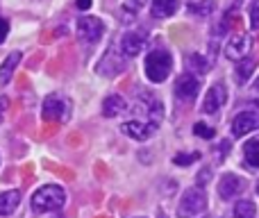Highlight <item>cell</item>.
Here are the masks:
<instances>
[{
	"label": "cell",
	"mask_w": 259,
	"mask_h": 218,
	"mask_svg": "<svg viewBox=\"0 0 259 218\" xmlns=\"http://www.w3.org/2000/svg\"><path fill=\"white\" fill-rule=\"evenodd\" d=\"M159 120H161V105L148 96V98H141L134 105L132 118H127L121 125V129L125 137L134 139V141H148L157 132Z\"/></svg>",
	"instance_id": "6da1fadb"
},
{
	"label": "cell",
	"mask_w": 259,
	"mask_h": 218,
	"mask_svg": "<svg viewBox=\"0 0 259 218\" xmlns=\"http://www.w3.org/2000/svg\"><path fill=\"white\" fill-rule=\"evenodd\" d=\"M66 202V193H64L62 187L57 184H46L39 191L32 196V209L39 211V214H46V211H55Z\"/></svg>",
	"instance_id": "7a4b0ae2"
},
{
	"label": "cell",
	"mask_w": 259,
	"mask_h": 218,
	"mask_svg": "<svg viewBox=\"0 0 259 218\" xmlns=\"http://www.w3.org/2000/svg\"><path fill=\"white\" fill-rule=\"evenodd\" d=\"M170 71H173V57H170L166 50H152V53H148L146 75L150 82L159 84V82H164L166 77L170 75Z\"/></svg>",
	"instance_id": "3957f363"
},
{
	"label": "cell",
	"mask_w": 259,
	"mask_h": 218,
	"mask_svg": "<svg viewBox=\"0 0 259 218\" xmlns=\"http://www.w3.org/2000/svg\"><path fill=\"white\" fill-rule=\"evenodd\" d=\"M207 209V193L202 191L200 187L196 189H187L180 198V205H178V218H191L198 216Z\"/></svg>",
	"instance_id": "277c9868"
},
{
	"label": "cell",
	"mask_w": 259,
	"mask_h": 218,
	"mask_svg": "<svg viewBox=\"0 0 259 218\" xmlns=\"http://www.w3.org/2000/svg\"><path fill=\"white\" fill-rule=\"evenodd\" d=\"M71 114V103L62 94H53L44 100V118L46 120H66Z\"/></svg>",
	"instance_id": "5b68a950"
},
{
	"label": "cell",
	"mask_w": 259,
	"mask_h": 218,
	"mask_svg": "<svg viewBox=\"0 0 259 218\" xmlns=\"http://www.w3.org/2000/svg\"><path fill=\"white\" fill-rule=\"evenodd\" d=\"M123 68H125V55L118 53V48H114L112 46V48L105 53L103 62L96 66V71H98L100 75H105V77H114V75H118Z\"/></svg>",
	"instance_id": "8992f818"
},
{
	"label": "cell",
	"mask_w": 259,
	"mask_h": 218,
	"mask_svg": "<svg viewBox=\"0 0 259 218\" xmlns=\"http://www.w3.org/2000/svg\"><path fill=\"white\" fill-rule=\"evenodd\" d=\"M198 94H200V80L193 73L178 77V82H175V98L182 100V103H193Z\"/></svg>",
	"instance_id": "52a82bcc"
},
{
	"label": "cell",
	"mask_w": 259,
	"mask_h": 218,
	"mask_svg": "<svg viewBox=\"0 0 259 218\" xmlns=\"http://www.w3.org/2000/svg\"><path fill=\"white\" fill-rule=\"evenodd\" d=\"M225 103H228V89H225L223 82H216L207 89L205 100H202V111L205 114H216Z\"/></svg>",
	"instance_id": "ba28073f"
},
{
	"label": "cell",
	"mask_w": 259,
	"mask_h": 218,
	"mask_svg": "<svg viewBox=\"0 0 259 218\" xmlns=\"http://www.w3.org/2000/svg\"><path fill=\"white\" fill-rule=\"evenodd\" d=\"M77 34H80V39H84L87 43H96V41L105 34V25L100 18L84 16L77 21Z\"/></svg>",
	"instance_id": "9c48e42d"
},
{
	"label": "cell",
	"mask_w": 259,
	"mask_h": 218,
	"mask_svg": "<svg viewBox=\"0 0 259 218\" xmlns=\"http://www.w3.org/2000/svg\"><path fill=\"white\" fill-rule=\"evenodd\" d=\"M252 48V39L248 34H234L232 39H228L225 43V57L234 59V62H241V59L248 57Z\"/></svg>",
	"instance_id": "30bf717a"
},
{
	"label": "cell",
	"mask_w": 259,
	"mask_h": 218,
	"mask_svg": "<svg viewBox=\"0 0 259 218\" xmlns=\"http://www.w3.org/2000/svg\"><path fill=\"white\" fill-rule=\"evenodd\" d=\"M243 191H246V182H243V180L239 178V175H234V173H225L223 178H221L219 196L223 198V200H234V198H239Z\"/></svg>",
	"instance_id": "8fae6325"
},
{
	"label": "cell",
	"mask_w": 259,
	"mask_h": 218,
	"mask_svg": "<svg viewBox=\"0 0 259 218\" xmlns=\"http://www.w3.org/2000/svg\"><path fill=\"white\" fill-rule=\"evenodd\" d=\"M259 129V109H243L237 118L232 120V134L243 137V134Z\"/></svg>",
	"instance_id": "7c38bea8"
},
{
	"label": "cell",
	"mask_w": 259,
	"mask_h": 218,
	"mask_svg": "<svg viewBox=\"0 0 259 218\" xmlns=\"http://www.w3.org/2000/svg\"><path fill=\"white\" fill-rule=\"evenodd\" d=\"M143 48H146V39H143V34H139V32H125V34L121 36V53L125 55V59L137 57Z\"/></svg>",
	"instance_id": "4fadbf2b"
},
{
	"label": "cell",
	"mask_w": 259,
	"mask_h": 218,
	"mask_svg": "<svg viewBox=\"0 0 259 218\" xmlns=\"http://www.w3.org/2000/svg\"><path fill=\"white\" fill-rule=\"evenodd\" d=\"M21 205V191H3L0 193V216H9Z\"/></svg>",
	"instance_id": "5bb4252c"
},
{
	"label": "cell",
	"mask_w": 259,
	"mask_h": 218,
	"mask_svg": "<svg viewBox=\"0 0 259 218\" xmlns=\"http://www.w3.org/2000/svg\"><path fill=\"white\" fill-rule=\"evenodd\" d=\"M21 57L23 55L18 53V50H14V53H9L7 57H5L3 66H0V84H7L9 80H12L14 71H16V66L21 64Z\"/></svg>",
	"instance_id": "9a60e30c"
},
{
	"label": "cell",
	"mask_w": 259,
	"mask_h": 218,
	"mask_svg": "<svg viewBox=\"0 0 259 218\" xmlns=\"http://www.w3.org/2000/svg\"><path fill=\"white\" fill-rule=\"evenodd\" d=\"M178 12V0H152L150 14L155 18H168Z\"/></svg>",
	"instance_id": "2e32d148"
},
{
	"label": "cell",
	"mask_w": 259,
	"mask_h": 218,
	"mask_svg": "<svg viewBox=\"0 0 259 218\" xmlns=\"http://www.w3.org/2000/svg\"><path fill=\"white\" fill-rule=\"evenodd\" d=\"M121 111H125V100H123L121 96L112 94V96H107V98L103 100V114L107 116V118H112V116H118Z\"/></svg>",
	"instance_id": "e0dca14e"
},
{
	"label": "cell",
	"mask_w": 259,
	"mask_h": 218,
	"mask_svg": "<svg viewBox=\"0 0 259 218\" xmlns=\"http://www.w3.org/2000/svg\"><path fill=\"white\" fill-rule=\"evenodd\" d=\"M255 73V59L246 57L237 64V71H234V77H237V84H246L250 80V75Z\"/></svg>",
	"instance_id": "ac0fdd59"
},
{
	"label": "cell",
	"mask_w": 259,
	"mask_h": 218,
	"mask_svg": "<svg viewBox=\"0 0 259 218\" xmlns=\"http://www.w3.org/2000/svg\"><path fill=\"white\" fill-rule=\"evenodd\" d=\"M243 159H246V166L259 168V137L250 139V141L243 146Z\"/></svg>",
	"instance_id": "d6986e66"
},
{
	"label": "cell",
	"mask_w": 259,
	"mask_h": 218,
	"mask_svg": "<svg viewBox=\"0 0 259 218\" xmlns=\"http://www.w3.org/2000/svg\"><path fill=\"white\" fill-rule=\"evenodd\" d=\"M209 66L211 64L207 62L202 55H198V53H193V55H189V68H191L193 73H196V77L198 75H205L207 71H209Z\"/></svg>",
	"instance_id": "ffe728a7"
},
{
	"label": "cell",
	"mask_w": 259,
	"mask_h": 218,
	"mask_svg": "<svg viewBox=\"0 0 259 218\" xmlns=\"http://www.w3.org/2000/svg\"><path fill=\"white\" fill-rule=\"evenodd\" d=\"M255 214H257V207L250 200H241L234 205V218H255Z\"/></svg>",
	"instance_id": "44dd1931"
},
{
	"label": "cell",
	"mask_w": 259,
	"mask_h": 218,
	"mask_svg": "<svg viewBox=\"0 0 259 218\" xmlns=\"http://www.w3.org/2000/svg\"><path fill=\"white\" fill-rule=\"evenodd\" d=\"M198 159H200V152H187V155L180 152V155L173 157V161L178 166H189V164H193V161H198Z\"/></svg>",
	"instance_id": "7402d4cb"
},
{
	"label": "cell",
	"mask_w": 259,
	"mask_h": 218,
	"mask_svg": "<svg viewBox=\"0 0 259 218\" xmlns=\"http://www.w3.org/2000/svg\"><path fill=\"white\" fill-rule=\"evenodd\" d=\"M193 134H196V137H202V139H214V129H211L207 123H196L193 125Z\"/></svg>",
	"instance_id": "603a6c76"
},
{
	"label": "cell",
	"mask_w": 259,
	"mask_h": 218,
	"mask_svg": "<svg viewBox=\"0 0 259 218\" xmlns=\"http://www.w3.org/2000/svg\"><path fill=\"white\" fill-rule=\"evenodd\" d=\"M189 9H191V12H198V14H209L211 9H214V3H211V0H205V5L191 3L189 5Z\"/></svg>",
	"instance_id": "cb8c5ba5"
},
{
	"label": "cell",
	"mask_w": 259,
	"mask_h": 218,
	"mask_svg": "<svg viewBox=\"0 0 259 218\" xmlns=\"http://www.w3.org/2000/svg\"><path fill=\"white\" fill-rule=\"evenodd\" d=\"M250 25L252 30H259V0L250 5Z\"/></svg>",
	"instance_id": "d4e9b609"
},
{
	"label": "cell",
	"mask_w": 259,
	"mask_h": 218,
	"mask_svg": "<svg viewBox=\"0 0 259 218\" xmlns=\"http://www.w3.org/2000/svg\"><path fill=\"white\" fill-rule=\"evenodd\" d=\"M7 34H9V21L7 18H0V43L7 39Z\"/></svg>",
	"instance_id": "484cf974"
},
{
	"label": "cell",
	"mask_w": 259,
	"mask_h": 218,
	"mask_svg": "<svg viewBox=\"0 0 259 218\" xmlns=\"http://www.w3.org/2000/svg\"><path fill=\"white\" fill-rule=\"evenodd\" d=\"M209 178H211V170L209 168H205V170H200V173H198V184H200V189H202V184H205V182H209Z\"/></svg>",
	"instance_id": "4316f807"
},
{
	"label": "cell",
	"mask_w": 259,
	"mask_h": 218,
	"mask_svg": "<svg viewBox=\"0 0 259 218\" xmlns=\"http://www.w3.org/2000/svg\"><path fill=\"white\" fill-rule=\"evenodd\" d=\"M139 9H141V3H139V0H125V12H139Z\"/></svg>",
	"instance_id": "83f0119b"
},
{
	"label": "cell",
	"mask_w": 259,
	"mask_h": 218,
	"mask_svg": "<svg viewBox=\"0 0 259 218\" xmlns=\"http://www.w3.org/2000/svg\"><path fill=\"white\" fill-rule=\"evenodd\" d=\"M9 100L5 98V96H0V123H3V116H5V109H7Z\"/></svg>",
	"instance_id": "f1b7e54d"
},
{
	"label": "cell",
	"mask_w": 259,
	"mask_h": 218,
	"mask_svg": "<svg viewBox=\"0 0 259 218\" xmlns=\"http://www.w3.org/2000/svg\"><path fill=\"white\" fill-rule=\"evenodd\" d=\"M75 7L77 9H89L91 7V0H75Z\"/></svg>",
	"instance_id": "f546056e"
},
{
	"label": "cell",
	"mask_w": 259,
	"mask_h": 218,
	"mask_svg": "<svg viewBox=\"0 0 259 218\" xmlns=\"http://www.w3.org/2000/svg\"><path fill=\"white\" fill-rule=\"evenodd\" d=\"M252 89H255V91H259V77L255 80V84H252Z\"/></svg>",
	"instance_id": "4dcf8cb0"
},
{
	"label": "cell",
	"mask_w": 259,
	"mask_h": 218,
	"mask_svg": "<svg viewBox=\"0 0 259 218\" xmlns=\"http://www.w3.org/2000/svg\"><path fill=\"white\" fill-rule=\"evenodd\" d=\"M257 196H259V184H257Z\"/></svg>",
	"instance_id": "1f68e13d"
},
{
	"label": "cell",
	"mask_w": 259,
	"mask_h": 218,
	"mask_svg": "<svg viewBox=\"0 0 259 218\" xmlns=\"http://www.w3.org/2000/svg\"><path fill=\"white\" fill-rule=\"evenodd\" d=\"M159 218H166V216H164V214H161V216H159Z\"/></svg>",
	"instance_id": "d6a6232c"
}]
</instances>
